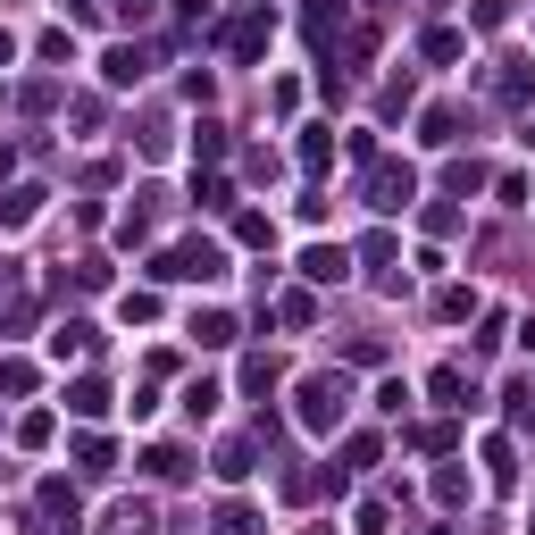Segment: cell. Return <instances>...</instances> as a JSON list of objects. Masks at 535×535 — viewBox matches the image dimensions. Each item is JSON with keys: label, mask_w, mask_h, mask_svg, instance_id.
I'll list each match as a JSON object with an SVG mask.
<instances>
[{"label": "cell", "mask_w": 535, "mask_h": 535, "mask_svg": "<svg viewBox=\"0 0 535 535\" xmlns=\"http://www.w3.org/2000/svg\"><path fill=\"white\" fill-rule=\"evenodd\" d=\"M410 201V168H377V209H402Z\"/></svg>", "instance_id": "obj_4"}, {"label": "cell", "mask_w": 535, "mask_h": 535, "mask_svg": "<svg viewBox=\"0 0 535 535\" xmlns=\"http://www.w3.org/2000/svg\"><path fill=\"white\" fill-rule=\"evenodd\" d=\"M226 51H235V59H260V51H268V17H243V26L226 34Z\"/></svg>", "instance_id": "obj_3"}, {"label": "cell", "mask_w": 535, "mask_h": 535, "mask_svg": "<svg viewBox=\"0 0 535 535\" xmlns=\"http://www.w3.org/2000/svg\"><path fill=\"white\" fill-rule=\"evenodd\" d=\"M335 418H343V385L335 377H310V385H301V427H335Z\"/></svg>", "instance_id": "obj_1"}, {"label": "cell", "mask_w": 535, "mask_h": 535, "mask_svg": "<svg viewBox=\"0 0 535 535\" xmlns=\"http://www.w3.org/2000/svg\"><path fill=\"white\" fill-rule=\"evenodd\" d=\"M67 410H84V418H101V410H109V393H101V385H76V393H67Z\"/></svg>", "instance_id": "obj_5"}, {"label": "cell", "mask_w": 535, "mask_h": 535, "mask_svg": "<svg viewBox=\"0 0 535 535\" xmlns=\"http://www.w3.org/2000/svg\"><path fill=\"white\" fill-rule=\"evenodd\" d=\"M218 535H260V519H251V510L235 502V510H226V519H218Z\"/></svg>", "instance_id": "obj_6"}, {"label": "cell", "mask_w": 535, "mask_h": 535, "mask_svg": "<svg viewBox=\"0 0 535 535\" xmlns=\"http://www.w3.org/2000/svg\"><path fill=\"white\" fill-rule=\"evenodd\" d=\"M218 268H226V260H218L209 243H176L168 260H159V276H218Z\"/></svg>", "instance_id": "obj_2"}]
</instances>
